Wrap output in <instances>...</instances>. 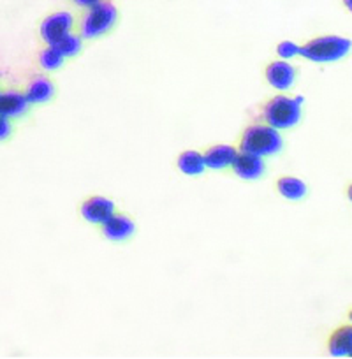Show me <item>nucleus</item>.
<instances>
[{
	"label": "nucleus",
	"instance_id": "f257e3e1",
	"mask_svg": "<svg viewBox=\"0 0 352 359\" xmlns=\"http://www.w3.org/2000/svg\"><path fill=\"white\" fill-rule=\"evenodd\" d=\"M282 148H284V137L278 129L268 123H252L241 133L240 151L259 155V157H271L280 154Z\"/></svg>",
	"mask_w": 352,
	"mask_h": 359
},
{
	"label": "nucleus",
	"instance_id": "f03ea898",
	"mask_svg": "<svg viewBox=\"0 0 352 359\" xmlns=\"http://www.w3.org/2000/svg\"><path fill=\"white\" fill-rule=\"evenodd\" d=\"M303 102H305L303 97L275 95L262 106V118L275 129L289 130L302 122Z\"/></svg>",
	"mask_w": 352,
	"mask_h": 359
},
{
	"label": "nucleus",
	"instance_id": "7ed1b4c3",
	"mask_svg": "<svg viewBox=\"0 0 352 359\" xmlns=\"http://www.w3.org/2000/svg\"><path fill=\"white\" fill-rule=\"evenodd\" d=\"M119 22V9L109 0H101L81 16L79 22V36L83 39H97L115 29Z\"/></svg>",
	"mask_w": 352,
	"mask_h": 359
},
{
	"label": "nucleus",
	"instance_id": "20e7f679",
	"mask_svg": "<svg viewBox=\"0 0 352 359\" xmlns=\"http://www.w3.org/2000/svg\"><path fill=\"white\" fill-rule=\"evenodd\" d=\"M352 50V41L340 36H320L299 46V55L317 64L338 62Z\"/></svg>",
	"mask_w": 352,
	"mask_h": 359
},
{
	"label": "nucleus",
	"instance_id": "39448f33",
	"mask_svg": "<svg viewBox=\"0 0 352 359\" xmlns=\"http://www.w3.org/2000/svg\"><path fill=\"white\" fill-rule=\"evenodd\" d=\"M72 27H74V16L67 11H58L53 15L46 16L41 23V37L46 44L53 46L64 36L72 32Z\"/></svg>",
	"mask_w": 352,
	"mask_h": 359
},
{
	"label": "nucleus",
	"instance_id": "423d86ee",
	"mask_svg": "<svg viewBox=\"0 0 352 359\" xmlns=\"http://www.w3.org/2000/svg\"><path fill=\"white\" fill-rule=\"evenodd\" d=\"M102 236L115 243H122V241L130 240L136 234V224L126 213H113L106 222L101 224Z\"/></svg>",
	"mask_w": 352,
	"mask_h": 359
},
{
	"label": "nucleus",
	"instance_id": "0eeeda50",
	"mask_svg": "<svg viewBox=\"0 0 352 359\" xmlns=\"http://www.w3.org/2000/svg\"><path fill=\"white\" fill-rule=\"evenodd\" d=\"M79 212H81V217L86 222L101 226L102 222H106L116 212V206L115 201L104 198V196H90V198H86L81 203Z\"/></svg>",
	"mask_w": 352,
	"mask_h": 359
},
{
	"label": "nucleus",
	"instance_id": "6e6552de",
	"mask_svg": "<svg viewBox=\"0 0 352 359\" xmlns=\"http://www.w3.org/2000/svg\"><path fill=\"white\" fill-rule=\"evenodd\" d=\"M233 172L241 180H259L266 172V162L259 155L247 154V151H238L236 158L233 162Z\"/></svg>",
	"mask_w": 352,
	"mask_h": 359
},
{
	"label": "nucleus",
	"instance_id": "1a4fd4ad",
	"mask_svg": "<svg viewBox=\"0 0 352 359\" xmlns=\"http://www.w3.org/2000/svg\"><path fill=\"white\" fill-rule=\"evenodd\" d=\"M264 76L266 81L270 83L273 88L285 92V90L292 88L296 83V67L285 60H275L266 65L264 69Z\"/></svg>",
	"mask_w": 352,
	"mask_h": 359
},
{
	"label": "nucleus",
	"instance_id": "9d476101",
	"mask_svg": "<svg viewBox=\"0 0 352 359\" xmlns=\"http://www.w3.org/2000/svg\"><path fill=\"white\" fill-rule=\"evenodd\" d=\"M30 109V102L27 95L18 90H6L0 92V116L6 118H20L27 115Z\"/></svg>",
	"mask_w": 352,
	"mask_h": 359
},
{
	"label": "nucleus",
	"instance_id": "9b49d317",
	"mask_svg": "<svg viewBox=\"0 0 352 359\" xmlns=\"http://www.w3.org/2000/svg\"><path fill=\"white\" fill-rule=\"evenodd\" d=\"M236 155L238 150L233 144H212V147L205 150L203 158H205V164L208 169H213V171H224V169L233 165Z\"/></svg>",
	"mask_w": 352,
	"mask_h": 359
},
{
	"label": "nucleus",
	"instance_id": "f8f14e48",
	"mask_svg": "<svg viewBox=\"0 0 352 359\" xmlns=\"http://www.w3.org/2000/svg\"><path fill=\"white\" fill-rule=\"evenodd\" d=\"M55 94H57V86H55L53 79L46 78V76L34 78L25 92L30 104H44V102L53 101Z\"/></svg>",
	"mask_w": 352,
	"mask_h": 359
},
{
	"label": "nucleus",
	"instance_id": "ddd939ff",
	"mask_svg": "<svg viewBox=\"0 0 352 359\" xmlns=\"http://www.w3.org/2000/svg\"><path fill=\"white\" fill-rule=\"evenodd\" d=\"M327 351L333 358H345L352 354V323L338 326L327 338Z\"/></svg>",
	"mask_w": 352,
	"mask_h": 359
},
{
	"label": "nucleus",
	"instance_id": "4468645a",
	"mask_svg": "<svg viewBox=\"0 0 352 359\" xmlns=\"http://www.w3.org/2000/svg\"><path fill=\"white\" fill-rule=\"evenodd\" d=\"M277 191L287 201H302L309 192V187L303 180L296 176H282L277 182Z\"/></svg>",
	"mask_w": 352,
	"mask_h": 359
},
{
	"label": "nucleus",
	"instance_id": "2eb2a0df",
	"mask_svg": "<svg viewBox=\"0 0 352 359\" xmlns=\"http://www.w3.org/2000/svg\"><path fill=\"white\" fill-rule=\"evenodd\" d=\"M176 165L184 175L187 176H199L205 172L206 164L203 154L198 150H185L176 158Z\"/></svg>",
	"mask_w": 352,
	"mask_h": 359
},
{
	"label": "nucleus",
	"instance_id": "dca6fc26",
	"mask_svg": "<svg viewBox=\"0 0 352 359\" xmlns=\"http://www.w3.org/2000/svg\"><path fill=\"white\" fill-rule=\"evenodd\" d=\"M64 60V55H62L55 46H50V44H48L39 55V64L44 71H57V69L62 67Z\"/></svg>",
	"mask_w": 352,
	"mask_h": 359
},
{
	"label": "nucleus",
	"instance_id": "f3484780",
	"mask_svg": "<svg viewBox=\"0 0 352 359\" xmlns=\"http://www.w3.org/2000/svg\"><path fill=\"white\" fill-rule=\"evenodd\" d=\"M65 58L69 57H76V55L81 51L83 48V37L81 36H76V34H67V36L62 37L57 44H53Z\"/></svg>",
	"mask_w": 352,
	"mask_h": 359
},
{
	"label": "nucleus",
	"instance_id": "a211bd4d",
	"mask_svg": "<svg viewBox=\"0 0 352 359\" xmlns=\"http://www.w3.org/2000/svg\"><path fill=\"white\" fill-rule=\"evenodd\" d=\"M277 55L280 58H284V60H291L296 55H299V46L296 43H292V41H282L277 46Z\"/></svg>",
	"mask_w": 352,
	"mask_h": 359
},
{
	"label": "nucleus",
	"instance_id": "6ab92c4d",
	"mask_svg": "<svg viewBox=\"0 0 352 359\" xmlns=\"http://www.w3.org/2000/svg\"><path fill=\"white\" fill-rule=\"evenodd\" d=\"M13 133V126L9 122V118L6 116H0V141H6Z\"/></svg>",
	"mask_w": 352,
	"mask_h": 359
},
{
	"label": "nucleus",
	"instance_id": "aec40b11",
	"mask_svg": "<svg viewBox=\"0 0 352 359\" xmlns=\"http://www.w3.org/2000/svg\"><path fill=\"white\" fill-rule=\"evenodd\" d=\"M72 2L81 6V8H92V6H95L97 2H101V0H72Z\"/></svg>",
	"mask_w": 352,
	"mask_h": 359
},
{
	"label": "nucleus",
	"instance_id": "412c9836",
	"mask_svg": "<svg viewBox=\"0 0 352 359\" xmlns=\"http://www.w3.org/2000/svg\"><path fill=\"white\" fill-rule=\"evenodd\" d=\"M344 6L352 13V0H344Z\"/></svg>",
	"mask_w": 352,
	"mask_h": 359
},
{
	"label": "nucleus",
	"instance_id": "4be33fe9",
	"mask_svg": "<svg viewBox=\"0 0 352 359\" xmlns=\"http://www.w3.org/2000/svg\"><path fill=\"white\" fill-rule=\"evenodd\" d=\"M347 198H348V201L352 203V184L347 187Z\"/></svg>",
	"mask_w": 352,
	"mask_h": 359
},
{
	"label": "nucleus",
	"instance_id": "5701e85b",
	"mask_svg": "<svg viewBox=\"0 0 352 359\" xmlns=\"http://www.w3.org/2000/svg\"><path fill=\"white\" fill-rule=\"evenodd\" d=\"M348 320H351V323H352V309H351V312H348Z\"/></svg>",
	"mask_w": 352,
	"mask_h": 359
},
{
	"label": "nucleus",
	"instance_id": "b1692460",
	"mask_svg": "<svg viewBox=\"0 0 352 359\" xmlns=\"http://www.w3.org/2000/svg\"><path fill=\"white\" fill-rule=\"evenodd\" d=\"M351 358H352V354H351Z\"/></svg>",
	"mask_w": 352,
	"mask_h": 359
}]
</instances>
